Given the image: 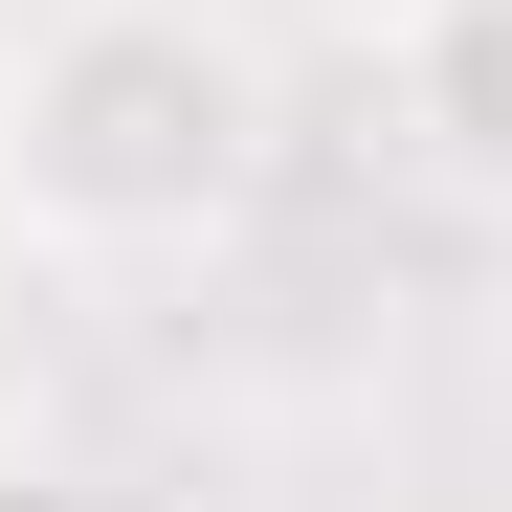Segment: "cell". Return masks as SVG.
I'll return each instance as SVG.
<instances>
[{"mask_svg": "<svg viewBox=\"0 0 512 512\" xmlns=\"http://www.w3.org/2000/svg\"><path fill=\"white\" fill-rule=\"evenodd\" d=\"M268 179V67L201 0H45L0 45V201L90 268H156Z\"/></svg>", "mask_w": 512, "mask_h": 512, "instance_id": "1", "label": "cell"}, {"mask_svg": "<svg viewBox=\"0 0 512 512\" xmlns=\"http://www.w3.org/2000/svg\"><path fill=\"white\" fill-rule=\"evenodd\" d=\"M401 134L446 156L468 201H512V0H423L401 23Z\"/></svg>", "mask_w": 512, "mask_h": 512, "instance_id": "2", "label": "cell"}, {"mask_svg": "<svg viewBox=\"0 0 512 512\" xmlns=\"http://www.w3.org/2000/svg\"><path fill=\"white\" fill-rule=\"evenodd\" d=\"M0 512H112L90 468H45V446H0Z\"/></svg>", "mask_w": 512, "mask_h": 512, "instance_id": "3", "label": "cell"}, {"mask_svg": "<svg viewBox=\"0 0 512 512\" xmlns=\"http://www.w3.org/2000/svg\"><path fill=\"white\" fill-rule=\"evenodd\" d=\"M312 23H357V45H401V23H423V0H312Z\"/></svg>", "mask_w": 512, "mask_h": 512, "instance_id": "4", "label": "cell"}]
</instances>
